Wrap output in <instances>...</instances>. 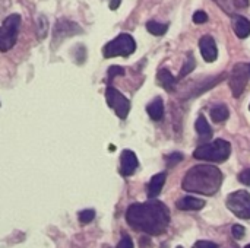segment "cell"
Listing matches in <instances>:
<instances>
[{"instance_id":"5bb4252c","label":"cell","mask_w":250,"mask_h":248,"mask_svg":"<svg viewBox=\"0 0 250 248\" xmlns=\"http://www.w3.org/2000/svg\"><path fill=\"white\" fill-rule=\"evenodd\" d=\"M157 80L158 83L168 92H173L176 89V83H177V79L167 70V69H161L158 70L157 73Z\"/></svg>"},{"instance_id":"7402d4cb","label":"cell","mask_w":250,"mask_h":248,"mask_svg":"<svg viewBox=\"0 0 250 248\" xmlns=\"http://www.w3.org/2000/svg\"><path fill=\"white\" fill-rule=\"evenodd\" d=\"M79 222L81 224H89L94 218H95V212L92 210V209H86V210H81L79 212Z\"/></svg>"},{"instance_id":"52a82bcc","label":"cell","mask_w":250,"mask_h":248,"mask_svg":"<svg viewBox=\"0 0 250 248\" xmlns=\"http://www.w3.org/2000/svg\"><path fill=\"white\" fill-rule=\"evenodd\" d=\"M105 99H107L108 107L119 115V118L125 120L127 117L130 111V102L120 91H117L113 86H108L105 89Z\"/></svg>"},{"instance_id":"9c48e42d","label":"cell","mask_w":250,"mask_h":248,"mask_svg":"<svg viewBox=\"0 0 250 248\" xmlns=\"http://www.w3.org/2000/svg\"><path fill=\"white\" fill-rule=\"evenodd\" d=\"M81 32H82V29L75 22H70L67 19H60V20H57V23L54 26V32H53L54 42H57V41L60 42L63 38L72 37V35H76Z\"/></svg>"},{"instance_id":"d6986e66","label":"cell","mask_w":250,"mask_h":248,"mask_svg":"<svg viewBox=\"0 0 250 248\" xmlns=\"http://www.w3.org/2000/svg\"><path fill=\"white\" fill-rule=\"evenodd\" d=\"M211 118L215 121V123H223V121H226L227 118H229V115H230V113H229V108L226 107V105H215L212 110H211Z\"/></svg>"},{"instance_id":"8992f818","label":"cell","mask_w":250,"mask_h":248,"mask_svg":"<svg viewBox=\"0 0 250 248\" xmlns=\"http://www.w3.org/2000/svg\"><path fill=\"white\" fill-rule=\"evenodd\" d=\"M226 206L240 219H250V194L246 190H239L227 196Z\"/></svg>"},{"instance_id":"836d02e7","label":"cell","mask_w":250,"mask_h":248,"mask_svg":"<svg viewBox=\"0 0 250 248\" xmlns=\"http://www.w3.org/2000/svg\"><path fill=\"white\" fill-rule=\"evenodd\" d=\"M249 108H250V107H249Z\"/></svg>"},{"instance_id":"cb8c5ba5","label":"cell","mask_w":250,"mask_h":248,"mask_svg":"<svg viewBox=\"0 0 250 248\" xmlns=\"http://www.w3.org/2000/svg\"><path fill=\"white\" fill-rule=\"evenodd\" d=\"M231 232H233V237H234L236 240H242V238H245V235H246V229H245V227H242V225H234L233 229H231Z\"/></svg>"},{"instance_id":"30bf717a","label":"cell","mask_w":250,"mask_h":248,"mask_svg":"<svg viewBox=\"0 0 250 248\" xmlns=\"http://www.w3.org/2000/svg\"><path fill=\"white\" fill-rule=\"evenodd\" d=\"M199 48H201V53H202V57L205 58V61L212 63V61L217 60V57H218V50H217L215 39H214L211 35H205V37L201 38V41H199Z\"/></svg>"},{"instance_id":"277c9868","label":"cell","mask_w":250,"mask_h":248,"mask_svg":"<svg viewBox=\"0 0 250 248\" xmlns=\"http://www.w3.org/2000/svg\"><path fill=\"white\" fill-rule=\"evenodd\" d=\"M136 50V42L133 39L132 35L129 34H120L117 35L114 39H111L110 42H107L103 48V56L105 58H111V57H129L130 54H133Z\"/></svg>"},{"instance_id":"4fadbf2b","label":"cell","mask_w":250,"mask_h":248,"mask_svg":"<svg viewBox=\"0 0 250 248\" xmlns=\"http://www.w3.org/2000/svg\"><path fill=\"white\" fill-rule=\"evenodd\" d=\"M166 177H167L166 172H160V174H157V175H154L151 178V181L148 184V197L149 199H155L161 193V190L164 187V183H166Z\"/></svg>"},{"instance_id":"603a6c76","label":"cell","mask_w":250,"mask_h":248,"mask_svg":"<svg viewBox=\"0 0 250 248\" xmlns=\"http://www.w3.org/2000/svg\"><path fill=\"white\" fill-rule=\"evenodd\" d=\"M117 75H125V69L123 67H120V66H111L110 69H108V82L110 80H113Z\"/></svg>"},{"instance_id":"7c38bea8","label":"cell","mask_w":250,"mask_h":248,"mask_svg":"<svg viewBox=\"0 0 250 248\" xmlns=\"http://www.w3.org/2000/svg\"><path fill=\"white\" fill-rule=\"evenodd\" d=\"M231 25L239 38H248L250 35V20L245 16L233 15L231 16Z\"/></svg>"},{"instance_id":"44dd1931","label":"cell","mask_w":250,"mask_h":248,"mask_svg":"<svg viewBox=\"0 0 250 248\" xmlns=\"http://www.w3.org/2000/svg\"><path fill=\"white\" fill-rule=\"evenodd\" d=\"M195 66H196L195 57H193L192 53H189V54H188V58H186V61H185V66H183V69H182V72H180V75H179V79H182V77H185L186 75H189V73L195 69Z\"/></svg>"},{"instance_id":"5b68a950","label":"cell","mask_w":250,"mask_h":248,"mask_svg":"<svg viewBox=\"0 0 250 248\" xmlns=\"http://www.w3.org/2000/svg\"><path fill=\"white\" fill-rule=\"evenodd\" d=\"M19 25H21V15L13 13L9 15L1 26H0V51H9L16 39H18V32H19Z\"/></svg>"},{"instance_id":"f546056e","label":"cell","mask_w":250,"mask_h":248,"mask_svg":"<svg viewBox=\"0 0 250 248\" xmlns=\"http://www.w3.org/2000/svg\"><path fill=\"white\" fill-rule=\"evenodd\" d=\"M120 1H122V0H111V1H110V9H113V10H116V9L119 7V4H120Z\"/></svg>"},{"instance_id":"ba28073f","label":"cell","mask_w":250,"mask_h":248,"mask_svg":"<svg viewBox=\"0 0 250 248\" xmlns=\"http://www.w3.org/2000/svg\"><path fill=\"white\" fill-rule=\"evenodd\" d=\"M249 76L250 75L248 64L239 63V64L234 66V69H233V72L230 75L229 83H230L231 92H233V95L236 98H239L243 94V91H245V88H246V85L249 82Z\"/></svg>"},{"instance_id":"3957f363","label":"cell","mask_w":250,"mask_h":248,"mask_svg":"<svg viewBox=\"0 0 250 248\" xmlns=\"http://www.w3.org/2000/svg\"><path fill=\"white\" fill-rule=\"evenodd\" d=\"M231 153V145L224 139H217L211 143H205L193 152V158L199 161H209V162H224L229 159Z\"/></svg>"},{"instance_id":"4dcf8cb0","label":"cell","mask_w":250,"mask_h":248,"mask_svg":"<svg viewBox=\"0 0 250 248\" xmlns=\"http://www.w3.org/2000/svg\"><path fill=\"white\" fill-rule=\"evenodd\" d=\"M248 67H249V75H250V64H248Z\"/></svg>"},{"instance_id":"484cf974","label":"cell","mask_w":250,"mask_h":248,"mask_svg":"<svg viewBox=\"0 0 250 248\" xmlns=\"http://www.w3.org/2000/svg\"><path fill=\"white\" fill-rule=\"evenodd\" d=\"M207 20H208V15L205 12H202V10L195 12V15H193V22L195 23H205Z\"/></svg>"},{"instance_id":"6da1fadb","label":"cell","mask_w":250,"mask_h":248,"mask_svg":"<svg viewBox=\"0 0 250 248\" xmlns=\"http://www.w3.org/2000/svg\"><path fill=\"white\" fill-rule=\"evenodd\" d=\"M127 224L146 235H161L170 224V212L167 206L158 200L146 203H135L126 212Z\"/></svg>"},{"instance_id":"ac0fdd59","label":"cell","mask_w":250,"mask_h":248,"mask_svg":"<svg viewBox=\"0 0 250 248\" xmlns=\"http://www.w3.org/2000/svg\"><path fill=\"white\" fill-rule=\"evenodd\" d=\"M217 4H220L226 12L233 13L239 9H246L249 6V0H214Z\"/></svg>"},{"instance_id":"9a60e30c","label":"cell","mask_w":250,"mask_h":248,"mask_svg":"<svg viewBox=\"0 0 250 248\" xmlns=\"http://www.w3.org/2000/svg\"><path fill=\"white\" fill-rule=\"evenodd\" d=\"M176 206L180 210H201L205 206V200L188 196V197H183V199L177 200Z\"/></svg>"},{"instance_id":"e0dca14e","label":"cell","mask_w":250,"mask_h":248,"mask_svg":"<svg viewBox=\"0 0 250 248\" xmlns=\"http://www.w3.org/2000/svg\"><path fill=\"white\" fill-rule=\"evenodd\" d=\"M195 127H196V132H198V134H199V139L201 140H209L211 137H212V130H211V126H209V123L207 121V118L205 117H198V120H196V124H195Z\"/></svg>"},{"instance_id":"d6a6232c","label":"cell","mask_w":250,"mask_h":248,"mask_svg":"<svg viewBox=\"0 0 250 248\" xmlns=\"http://www.w3.org/2000/svg\"><path fill=\"white\" fill-rule=\"evenodd\" d=\"M177 248H183V247H177Z\"/></svg>"},{"instance_id":"7a4b0ae2","label":"cell","mask_w":250,"mask_h":248,"mask_svg":"<svg viewBox=\"0 0 250 248\" xmlns=\"http://www.w3.org/2000/svg\"><path fill=\"white\" fill-rule=\"evenodd\" d=\"M223 184V174L214 165H196L190 168L182 183L183 190L205 196L215 194Z\"/></svg>"},{"instance_id":"f1b7e54d","label":"cell","mask_w":250,"mask_h":248,"mask_svg":"<svg viewBox=\"0 0 250 248\" xmlns=\"http://www.w3.org/2000/svg\"><path fill=\"white\" fill-rule=\"evenodd\" d=\"M193 248H218L217 244L211 243V241H196L193 244Z\"/></svg>"},{"instance_id":"4316f807","label":"cell","mask_w":250,"mask_h":248,"mask_svg":"<svg viewBox=\"0 0 250 248\" xmlns=\"http://www.w3.org/2000/svg\"><path fill=\"white\" fill-rule=\"evenodd\" d=\"M117 248H133V241L129 235H123L120 243L117 244Z\"/></svg>"},{"instance_id":"83f0119b","label":"cell","mask_w":250,"mask_h":248,"mask_svg":"<svg viewBox=\"0 0 250 248\" xmlns=\"http://www.w3.org/2000/svg\"><path fill=\"white\" fill-rule=\"evenodd\" d=\"M239 181H240L242 184L249 186L250 187V168L245 170V171H242V172L239 174Z\"/></svg>"},{"instance_id":"1f68e13d","label":"cell","mask_w":250,"mask_h":248,"mask_svg":"<svg viewBox=\"0 0 250 248\" xmlns=\"http://www.w3.org/2000/svg\"><path fill=\"white\" fill-rule=\"evenodd\" d=\"M245 248H250V244H249V246H246V247H245Z\"/></svg>"},{"instance_id":"ffe728a7","label":"cell","mask_w":250,"mask_h":248,"mask_svg":"<svg viewBox=\"0 0 250 248\" xmlns=\"http://www.w3.org/2000/svg\"><path fill=\"white\" fill-rule=\"evenodd\" d=\"M146 29L152 34V35H164L168 29L167 23H160L157 20H149L146 22Z\"/></svg>"},{"instance_id":"2e32d148","label":"cell","mask_w":250,"mask_h":248,"mask_svg":"<svg viewBox=\"0 0 250 248\" xmlns=\"http://www.w3.org/2000/svg\"><path fill=\"white\" fill-rule=\"evenodd\" d=\"M146 113H148V115H149L152 120H155V121L161 120L163 115H164V104H163V99H161L160 96L154 98V99L148 104Z\"/></svg>"},{"instance_id":"d4e9b609","label":"cell","mask_w":250,"mask_h":248,"mask_svg":"<svg viewBox=\"0 0 250 248\" xmlns=\"http://www.w3.org/2000/svg\"><path fill=\"white\" fill-rule=\"evenodd\" d=\"M167 161H168V165H170V167H174V165H177L179 162L183 161V155L179 153V152H174V153H171V155L167 158Z\"/></svg>"},{"instance_id":"8fae6325","label":"cell","mask_w":250,"mask_h":248,"mask_svg":"<svg viewBox=\"0 0 250 248\" xmlns=\"http://www.w3.org/2000/svg\"><path fill=\"white\" fill-rule=\"evenodd\" d=\"M138 158L132 151H123L122 152V158H120V174L123 177H129L132 175L136 170H138Z\"/></svg>"}]
</instances>
